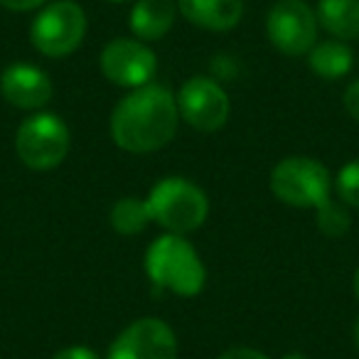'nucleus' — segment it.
Returning a JSON list of instances; mask_svg holds the SVG:
<instances>
[{
  "instance_id": "nucleus-1",
  "label": "nucleus",
  "mask_w": 359,
  "mask_h": 359,
  "mask_svg": "<svg viewBox=\"0 0 359 359\" xmlns=\"http://www.w3.org/2000/svg\"><path fill=\"white\" fill-rule=\"evenodd\" d=\"M177 99L168 86L145 84L133 89L111 116V138L128 153H155L177 133Z\"/></svg>"
},
{
  "instance_id": "nucleus-2",
  "label": "nucleus",
  "mask_w": 359,
  "mask_h": 359,
  "mask_svg": "<svg viewBox=\"0 0 359 359\" xmlns=\"http://www.w3.org/2000/svg\"><path fill=\"white\" fill-rule=\"evenodd\" d=\"M145 273L160 290L192 298L205 288L207 271L195 246L182 234H165L145 251Z\"/></svg>"
},
{
  "instance_id": "nucleus-3",
  "label": "nucleus",
  "mask_w": 359,
  "mask_h": 359,
  "mask_svg": "<svg viewBox=\"0 0 359 359\" xmlns=\"http://www.w3.org/2000/svg\"><path fill=\"white\" fill-rule=\"evenodd\" d=\"M150 219L170 234H190L205 224L210 215L207 195L185 177H165L148 195Z\"/></svg>"
},
{
  "instance_id": "nucleus-4",
  "label": "nucleus",
  "mask_w": 359,
  "mask_h": 359,
  "mask_svg": "<svg viewBox=\"0 0 359 359\" xmlns=\"http://www.w3.org/2000/svg\"><path fill=\"white\" fill-rule=\"evenodd\" d=\"M271 192L283 205L300 210H318L332 195V177L320 160L290 155L271 172Z\"/></svg>"
},
{
  "instance_id": "nucleus-5",
  "label": "nucleus",
  "mask_w": 359,
  "mask_h": 359,
  "mask_svg": "<svg viewBox=\"0 0 359 359\" xmlns=\"http://www.w3.org/2000/svg\"><path fill=\"white\" fill-rule=\"evenodd\" d=\"M86 13L74 0H55L37 13L30 27V40L40 55L67 57L84 42Z\"/></svg>"
},
{
  "instance_id": "nucleus-6",
  "label": "nucleus",
  "mask_w": 359,
  "mask_h": 359,
  "mask_svg": "<svg viewBox=\"0 0 359 359\" xmlns=\"http://www.w3.org/2000/svg\"><path fill=\"white\" fill-rule=\"evenodd\" d=\"M15 153L30 170H52L69 153V128L55 114H32L15 133Z\"/></svg>"
},
{
  "instance_id": "nucleus-7",
  "label": "nucleus",
  "mask_w": 359,
  "mask_h": 359,
  "mask_svg": "<svg viewBox=\"0 0 359 359\" xmlns=\"http://www.w3.org/2000/svg\"><path fill=\"white\" fill-rule=\"evenodd\" d=\"M266 35L283 55H308L318 42V15L305 0H278L266 18Z\"/></svg>"
},
{
  "instance_id": "nucleus-8",
  "label": "nucleus",
  "mask_w": 359,
  "mask_h": 359,
  "mask_svg": "<svg viewBox=\"0 0 359 359\" xmlns=\"http://www.w3.org/2000/svg\"><path fill=\"white\" fill-rule=\"evenodd\" d=\"M99 67L111 84L133 91L153 81L158 72V57L140 40L118 37L101 50Z\"/></svg>"
},
{
  "instance_id": "nucleus-9",
  "label": "nucleus",
  "mask_w": 359,
  "mask_h": 359,
  "mask_svg": "<svg viewBox=\"0 0 359 359\" xmlns=\"http://www.w3.org/2000/svg\"><path fill=\"white\" fill-rule=\"evenodd\" d=\"M175 99L182 121L202 133L219 130L229 118V96L210 76L187 79Z\"/></svg>"
},
{
  "instance_id": "nucleus-10",
  "label": "nucleus",
  "mask_w": 359,
  "mask_h": 359,
  "mask_svg": "<svg viewBox=\"0 0 359 359\" xmlns=\"http://www.w3.org/2000/svg\"><path fill=\"white\" fill-rule=\"evenodd\" d=\"M106 359H177V337L158 318H140L114 339Z\"/></svg>"
},
{
  "instance_id": "nucleus-11",
  "label": "nucleus",
  "mask_w": 359,
  "mask_h": 359,
  "mask_svg": "<svg viewBox=\"0 0 359 359\" xmlns=\"http://www.w3.org/2000/svg\"><path fill=\"white\" fill-rule=\"evenodd\" d=\"M0 94L15 109L40 111L52 99V81L40 67L15 62L0 74Z\"/></svg>"
},
{
  "instance_id": "nucleus-12",
  "label": "nucleus",
  "mask_w": 359,
  "mask_h": 359,
  "mask_svg": "<svg viewBox=\"0 0 359 359\" xmlns=\"http://www.w3.org/2000/svg\"><path fill=\"white\" fill-rule=\"evenodd\" d=\"M177 11L202 30L226 32L239 25L244 0H177Z\"/></svg>"
},
{
  "instance_id": "nucleus-13",
  "label": "nucleus",
  "mask_w": 359,
  "mask_h": 359,
  "mask_svg": "<svg viewBox=\"0 0 359 359\" xmlns=\"http://www.w3.org/2000/svg\"><path fill=\"white\" fill-rule=\"evenodd\" d=\"M175 18V0H138L130 11V30L140 42H153L168 35Z\"/></svg>"
},
{
  "instance_id": "nucleus-14",
  "label": "nucleus",
  "mask_w": 359,
  "mask_h": 359,
  "mask_svg": "<svg viewBox=\"0 0 359 359\" xmlns=\"http://www.w3.org/2000/svg\"><path fill=\"white\" fill-rule=\"evenodd\" d=\"M318 22L334 40H357L359 37V0H320Z\"/></svg>"
},
{
  "instance_id": "nucleus-15",
  "label": "nucleus",
  "mask_w": 359,
  "mask_h": 359,
  "mask_svg": "<svg viewBox=\"0 0 359 359\" xmlns=\"http://www.w3.org/2000/svg\"><path fill=\"white\" fill-rule=\"evenodd\" d=\"M308 65L313 74L323 76V79H342L352 72L354 55L342 40H327V42H315V47L308 52Z\"/></svg>"
},
{
  "instance_id": "nucleus-16",
  "label": "nucleus",
  "mask_w": 359,
  "mask_h": 359,
  "mask_svg": "<svg viewBox=\"0 0 359 359\" xmlns=\"http://www.w3.org/2000/svg\"><path fill=\"white\" fill-rule=\"evenodd\" d=\"M150 210L148 202L138 197H123L111 210V226L123 236H135L150 224Z\"/></svg>"
},
{
  "instance_id": "nucleus-17",
  "label": "nucleus",
  "mask_w": 359,
  "mask_h": 359,
  "mask_svg": "<svg viewBox=\"0 0 359 359\" xmlns=\"http://www.w3.org/2000/svg\"><path fill=\"white\" fill-rule=\"evenodd\" d=\"M318 229L323 231L325 236H330V239H339V236H344L349 231V224H352V219H349V212L344 210L342 205H337V202H325L323 207H318Z\"/></svg>"
},
{
  "instance_id": "nucleus-18",
  "label": "nucleus",
  "mask_w": 359,
  "mask_h": 359,
  "mask_svg": "<svg viewBox=\"0 0 359 359\" xmlns=\"http://www.w3.org/2000/svg\"><path fill=\"white\" fill-rule=\"evenodd\" d=\"M337 195L344 205L359 207V160L347 163L337 175Z\"/></svg>"
},
{
  "instance_id": "nucleus-19",
  "label": "nucleus",
  "mask_w": 359,
  "mask_h": 359,
  "mask_svg": "<svg viewBox=\"0 0 359 359\" xmlns=\"http://www.w3.org/2000/svg\"><path fill=\"white\" fill-rule=\"evenodd\" d=\"M344 109H347V114L352 116L354 121H359V79H354L352 84L344 89Z\"/></svg>"
},
{
  "instance_id": "nucleus-20",
  "label": "nucleus",
  "mask_w": 359,
  "mask_h": 359,
  "mask_svg": "<svg viewBox=\"0 0 359 359\" xmlns=\"http://www.w3.org/2000/svg\"><path fill=\"white\" fill-rule=\"evenodd\" d=\"M52 359H99V354L89 347H81V344H74V347L60 349Z\"/></svg>"
},
{
  "instance_id": "nucleus-21",
  "label": "nucleus",
  "mask_w": 359,
  "mask_h": 359,
  "mask_svg": "<svg viewBox=\"0 0 359 359\" xmlns=\"http://www.w3.org/2000/svg\"><path fill=\"white\" fill-rule=\"evenodd\" d=\"M47 0H0V6L8 8L13 13H27V11H37V8L45 6Z\"/></svg>"
},
{
  "instance_id": "nucleus-22",
  "label": "nucleus",
  "mask_w": 359,
  "mask_h": 359,
  "mask_svg": "<svg viewBox=\"0 0 359 359\" xmlns=\"http://www.w3.org/2000/svg\"><path fill=\"white\" fill-rule=\"evenodd\" d=\"M219 359H269V357H266L264 352H259V349H251V347H231V349H226Z\"/></svg>"
},
{
  "instance_id": "nucleus-23",
  "label": "nucleus",
  "mask_w": 359,
  "mask_h": 359,
  "mask_svg": "<svg viewBox=\"0 0 359 359\" xmlns=\"http://www.w3.org/2000/svg\"><path fill=\"white\" fill-rule=\"evenodd\" d=\"M352 288H354V295H357V300H359V269H357V273H354Z\"/></svg>"
},
{
  "instance_id": "nucleus-24",
  "label": "nucleus",
  "mask_w": 359,
  "mask_h": 359,
  "mask_svg": "<svg viewBox=\"0 0 359 359\" xmlns=\"http://www.w3.org/2000/svg\"><path fill=\"white\" fill-rule=\"evenodd\" d=\"M283 359H308L305 354H300V352H290V354H285Z\"/></svg>"
},
{
  "instance_id": "nucleus-25",
  "label": "nucleus",
  "mask_w": 359,
  "mask_h": 359,
  "mask_svg": "<svg viewBox=\"0 0 359 359\" xmlns=\"http://www.w3.org/2000/svg\"><path fill=\"white\" fill-rule=\"evenodd\" d=\"M354 342H357V347H359V320H357V325H354Z\"/></svg>"
},
{
  "instance_id": "nucleus-26",
  "label": "nucleus",
  "mask_w": 359,
  "mask_h": 359,
  "mask_svg": "<svg viewBox=\"0 0 359 359\" xmlns=\"http://www.w3.org/2000/svg\"><path fill=\"white\" fill-rule=\"evenodd\" d=\"M106 3H128V0H106Z\"/></svg>"
}]
</instances>
